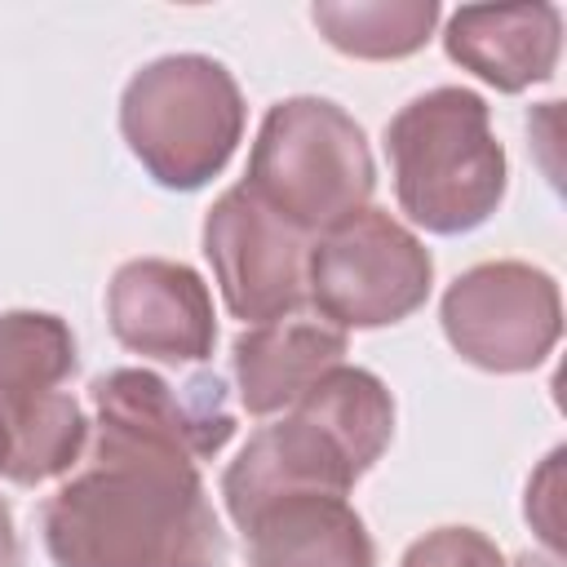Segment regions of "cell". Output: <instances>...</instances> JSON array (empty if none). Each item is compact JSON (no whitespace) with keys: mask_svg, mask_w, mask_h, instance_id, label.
<instances>
[{"mask_svg":"<svg viewBox=\"0 0 567 567\" xmlns=\"http://www.w3.org/2000/svg\"><path fill=\"white\" fill-rule=\"evenodd\" d=\"M75 332L49 310H4L0 315V399L62 390L75 372Z\"/></svg>","mask_w":567,"mask_h":567,"instance_id":"cell-16","label":"cell"},{"mask_svg":"<svg viewBox=\"0 0 567 567\" xmlns=\"http://www.w3.org/2000/svg\"><path fill=\"white\" fill-rule=\"evenodd\" d=\"M509 567H563V558H558V554H545V549H527V554H518Z\"/></svg>","mask_w":567,"mask_h":567,"instance_id":"cell-20","label":"cell"},{"mask_svg":"<svg viewBox=\"0 0 567 567\" xmlns=\"http://www.w3.org/2000/svg\"><path fill=\"white\" fill-rule=\"evenodd\" d=\"M244 120L239 80L208 53H164L120 93V133L164 190L208 186L244 142Z\"/></svg>","mask_w":567,"mask_h":567,"instance_id":"cell-4","label":"cell"},{"mask_svg":"<svg viewBox=\"0 0 567 567\" xmlns=\"http://www.w3.org/2000/svg\"><path fill=\"white\" fill-rule=\"evenodd\" d=\"M97 430L177 452L186 461L217 456L235 434L226 385L217 372H195L186 385H168L151 368H111L89 381Z\"/></svg>","mask_w":567,"mask_h":567,"instance_id":"cell-9","label":"cell"},{"mask_svg":"<svg viewBox=\"0 0 567 567\" xmlns=\"http://www.w3.org/2000/svg\"><path fill=\"white\" fill-rule=\"evenodd\" d=\"M443 49L496 93H523L558 71L563 13L558 4H465L447 18Z\"/></svg>","mask_w":567,"mask_h":567,"instance_id":"cell-12","label":"cell"},{"mask_svg":"<svg viewBox=\"0 0 567 567\" xmlns=\"http://www.w3.org/2000/svg\"><path fill=\"white\" fill-rule=\"evenodd\" d=\"M399 567H505V558L478 527H434L403 549Z\"/></svg>","mask_w":567,"mask_h":567,"instance_id":"cell-17","label":"cell"},{"mask_svg":"<svg viewBox=\"0 0 567 567\" xmlns=\"http://www.w3.org/2000/svg\"><path fill=\"white\" fill-rule=\"evenodd\" d=\"M53 567H226V532L199 465L97 430L40 514Z\"/></svg>","mask_w":567,"mask_h":567,"instance_id":"cell-1","label":"cell"},{"mask_svg":"<svg viewBox=\"0 0 567 567\" xmlns=\"http://www.w3.org/2000/svg\"><path fill=\"white\" fill-rule=\"evenodd\" d=\"M385 159L399 208L430 235L478 230L505 199V146L474 89L439 84L399 106L385 124Z\"/></svg>","mask_w":567,"mask_h":567,"instance_id":"cell-3","label":"cell"},{"mask_svg":"<svg viewBox=\"0 0 567 567\" xmlns=\"http://www.w3.org/2000/svg\"><path fill=\"white\" fill-rule=\"evenodd\" d=\"M350 337L315 310H292L270 323H252L230 341V372L239 408L248 416L288 412L323 372L346 363Z\"/></svg>","mask_w":567,"mask_h":567,"instance_id":"cell-11","label":"cell"},{"mask_svg":"<svg viewBox=\"0 0 567 567\" xmlns=\"http://www.w3.org/2000/svg\"><path fill=\"white\" fill-rule=\"evenodd\" d=\"M439 13V0H319L310 9L319 35L359 62L412 58L434 35Z\"/></svg>","mask_w":567,"mask_h":567,"instance_id":"cell-15","label":"cell"},{"mask_svg":"<svg viewBox=\"0 0 567 567\" xmlns=\"http://www.w3.org/2000/svg\"><path fill=\"white\" fill-rule=\"evenodd\" d=\"M310 239L275 217L244 182L221 190L204 213V257L235 319L270 323L306 306Z\"/></svg>","mask_w":567,"mask_h":567,"instance_id":"cell-8","label":"cell"},{"mask_svg":"<svg viewBox=\"0 0 567 567\" xmlns=\"http://www.w3.org/2000/svg\"><path fill=\"white\" fill-rule=\"evenodd\" d=\"M239 532L248 536L252 567H377L368 523L346 496H279Z\"/></svg>","mask_w":567,"mask_h":567,"instance_id":"cell-13","label":"cell"},{"mask_svg":"<svg viewBox=\"0 0 567 567\" xmlns=\"http://www.w3.org/2000/svg\"><path fill=\"white\" fill-rule=\"evenodd\" d=\"M9 465V430H4V416H0V474Z\"/></svg>","mask_w":567,"mask_h":567,"instance_id":"cell-21","label":"cell"},{"mask_svg":"<svg viewBox=\"0 0 567 567\" xmlns=\"http://www.w3.org/2000/svg\"><path fill=\"white\" fill-rule=\"evenodd\" d=\"M434 288L430 248L385 208H359L306 248V301L350 328H390L425 306Z\"/></svg>","mask_w":567,"mask_h":567,"instance_id":"cell-6","label":"cell"},{"mask_svg":"<svg viewBox=\"0 0 567 567\" xmlns=\"http://www.w3.org/2000/svg\"><path fill=\"white\" fill-rule=\"evenodd\" d=\"M558 465H563V447H554L545 456V465L536 470V478L527 483V523L540 532L545 554L563 549V518H558Z\"/></svg>","mask_w":567,"mask_h":567,"instance_id":"cell-18","label":"cell"},{"mask_svg":"<svg viewBox=\"0 0 567 567\" xmlns=\"http://www.w3.org/2000/svg\"><path fill=\"white\" fill-rule=\"evenodd\" d=\"M244 186L292 230L323 235L368 208L377 164L350 111L328 97H284L261 115Z\"/></svg>","mask_w":567,"mask_h":567,"instance_id":"cell-5","label":"cell"},{"mask_svg":"<svg viewBox=\"0 0 567 567\" xmlns=\"http://www.w3.org/2000/svg\"><path fill=\"white\" fill-rule=\"evenodd\" d=\"M439 323L465 363L514 377L554 354L563 337V297L554 275L532 261H478L447 284Z\"/></svg>","mask_w":567,"mask_h":567,"instance_id":"cell-7","label":"cell"},{"mask_svg":"<svg viewBox=\"0 0 567 567\" xmlns=\"http://www.w3.org/2000/svg\"><path fill=\"white\" fill-rule=\"evenodd\" d=\"M0 416H4V430H9L4 478L18 483V487L62 478L89 452V416L66 390L0 399Z\"/></svg>","mask_w":567,"mask_h":567,"instance_id":"cell-14","label":"cell"},{"mask_svg":"<svg viewBox=\"0 0 567 567\" xmlns=\"http://www.w3.org/2000/svg\"><path fill=\"white\" fill-rule=\"evenodd\" d=\"M0 567H22V540H18L13 509L4 496H0Z\"/></svg>","mask_w":567,"mask_h":567,"instance_id":"cell-19","label":"cell"},{"mask_svg":"<svg viewBox=\"0 0 567 567\" xmlns=\"http://www.w3.org/2000/svg\"><path fill=\"white\" fill-rule=\"evenodd\" d=\"M106 323L124 350L159 363H199L217 346L208 284L168 257H133L111 275Z\"/></svg>","mask_w":567,"mask_h":567,"instance_id":"cell-10","label":"cell"},{"mask_svg":"<svg viewBox=\"0 0 567 567\" xmlns=\"http://www.w3.org/2000/svg\"><path fill=\"white\" fill-rule=\"evenodd\" d=\"M394 439V399L368 368L337 363L323 372L284 421L261 425L221 474V501L235 527L279 496L350 487L381 461Z\"/></svg>","mask_w":567,"mask_h":567,"instance_id":"cell-2","label":"cell"}]
</instances>
